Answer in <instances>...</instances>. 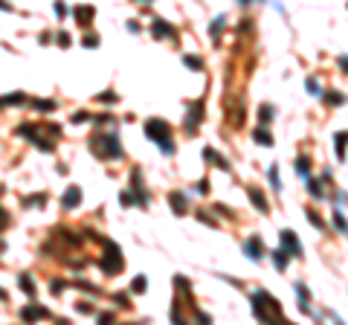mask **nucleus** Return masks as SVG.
<instances>
[{
  "label": "nucleus",
  "mask_w": 348,
  "mask_h": 325,
  "mask_svg": "<svg viewBox=\"0 0 348 325\" xmlns=\"http://www.w3.org/2000/svg\"><path fill=\"white\" fill-rule=\"evenodd\" d=\"M253 314L258 323H285V314H282V305L273 293L267 291H253Z\"/></svg>",
  "instance_id": "obj_1"
},
{
  "label": "nucleus",
  "mask_w": 348,
  "mask_h": 325,
  "mask_svg": "<svg viewBox=\"0 0 348 325\" xmlns=\"http://www.w3.org/2000/svg\"><path fill=\"white\" fill-rule=\"evenodd\" d=\"M145 134H148L151 142H157L162 154H174V151H177V145H174V139H171V125H168L165 119H148V122H145Z\"/></svg>",
  "instance_id": "obj_2"
},
{
  "label": "nucleus",
  "mask_w": 348,
  "mask_h": 325,
  "mask_svg": "<svg viewBox=\"0 0 348 325\" xmlns=\"http://www.w3.org/2000/svg\"><path fill=\"white\" fill-rule=\"evenodd\" d=\"M90 148L102 160H119L122 157V145H119V136L116 134H96L90 139Z\"/></svg>",
  "instance_id": "obj_3"
},
{
  "label": "nucleus",
  "mask_w": 348,
  "mask_h": 325,
  "mask_svg": "<svg viewBox=\"0 0 348 325\" xmlns=\"http://www.w3.org/2000/svg\"><path fill=\"white\" fill-rule=\"evenodd\" d=\"M105 256H102V270H105V276H113V273H119L122 270V253H119V247L113 244V241H105Z\"/></svg>",
  "instance_id": "obj_4"
},
{
  "label": "nucleus",
  "mask_w": 348,
  "mask_h": 325,
  "mask_svg": "<svg viewBox=\"0 0 348 325\" xmlns=\"http://www.w3.org/2000/svg\"><path fill=\"white\" fill-rule=\"evenodd\" d=\"M282 250H285L287 256H293V259H302V256H305V250H302L296 232H290V229H282Z\"/></svg>",
  "instance_id": "obj_5"
},
{
  "label": "nucleus",
  "mask_w": 348,
  "mask_h": 325,
  "mask_svg": "<svg viewBox=\"0 0 348 325\" xmlns=\"http://www.w3.org/2000/svg\"><path fill=\"white\" fill-rule=\"evenodd\" d=\"M131 189H134V197H136V206H145L148 203V192L142 186V171L139 168H134V174H131Z\"/></svg>",
  "instance_id": "obj_6"
},
{
  "label": "nucleus",
  "mask_w": 348,
  "mask_h": 325,
  "mask_svg": "<svg viewBox=\"0 0 348 325\" xmlns=\"http://www.w3.org/2000/svg\"><path fill=\"white\" fill-rule=\"evenodd\" d=\"M244 253H247V259H250V261H261V259H264L261 235H250V238L244 241Z\"/></svg>",
  "instance_id": "obj_7"
},
{
  "label": "nucleus",
  "mask_w": 348,
  "mask_h": 325,
  "mask_svg": "<svg viewBox=\"0 0 348 325\" xmlns=\"http://www.w3.org/2000/svg\"><path fill=\"white\" fill-rule=\"evenodd\" d=\"M151 35H154V38H160V41H162V38H177V29H174L168 21L154 18V21H151Z\"/></svg>",
  "instance_id": "obj_8"
},
{
  "label": "nucleus",
  "mask_w": 348,
  "mask_h": 325,
  "mask_svg": "<svg viewBox=\"0 0 348 325\" xmlns=\"http://www.w3.org/2000/svg\"><path fill=\"white\" fill-rule=\"evenodd\" d=\"M200 122H203V102H194L189 108V116H186V134H194Z\"/></svg>",
  "instance_id": "obj_9"
},
{
  "label": "nucleus",
  "mask_w": 348,
  "mask_h": 325,
  "mask_svg": "<svg viewBox=\"0 0 348 325\" xmlns=\"http://www.w3.org/2000/svg\"><path fill=\"white\" fill-rule=\"evenodd\" d=\"M18 134H27V139L29 142H35L41 151H53V142H47V139H41V134H38V128H32V125H21L18 128Z\"/></svg>",
  "instance_id": "obj_10"
},
{
  "label": "nucleus",
  "mask_w": 348,
  "mask_h": 325,
  "mask_svg": "<svg viewBox=\"0 0 348 325\" xmlns=\"http://www.w3.org/2000/svg\"><path fill=\"white\" fill-rule=\"evenodd\" d=\"M73 18H76L79 27H90L93 18H96V9L93 6H76V9H73Z\"/></svg>",
  "instance_id": "obj_11"
},
{
  "label": "nucleus",
  "mask_w": 348,
  "mask_h": 325,
  "mask_svg": "<svg viewBox=\"0 0 348 325\" xmlns=\"http://www.w3.org/2000/svg\"><path fill=\"white\" fill-rule=\"evenodd\" d=\"M334 151H337V162H346V154H348V131H337V134H334Z\"/></svg>",
  "instance_id": "obj_12"
},
{
  "label": "nucleus",
  "mask_w": 348,
  "mask_h": 325,
  "mask_svg": "<svg viewBox=\"0 0 348 325\" xmlns=\"http://www.w3.org/2000/svg\"><path fill=\"white\" fill-rule=\"evenodd\" d=\"M247 195H250V200H253V206L258 212H270V203H267V197H264V192L258 186H247Z\"/></svg>",
  "instance_id": "obj_13"
},
{
  "label": "nucleus",
  "mask_w": 348,
  "mask_h": 325,
  "mask_svg": "<svg viewBox=\"0 0 348 325\" xmlns=\"http://www.w3.org/2000/svg\"><path fill=\"white\" fill-rule=\"evenodd\" d=\"M168 206H171V212L174 215H186V209H189V200L183 192H171L168 195Z\"/></svg>",
  "instance_id": "obj_14"
},
{
  "label": "nucleus",
  "mask_w": 348,
  "mask_h": 325,
  "mask_svg": "<svg viewBox=\"0 0 348 325\" xmlns=\"http://www.w3.org/2000/svg\"><path fill=\"white\" fill-rule=\"evenodd\" d=\"M41 317H50V311H47V308H41V305H35V302H32V305H27V308L21 311V320H24V323L41 320Z\"/></svg>",
  "instance_id": "obj_15"
},
{
  "label": "nucleus",
  "mask_w": 348,
  "mask_h": 325,
  "mask_svg": "<svg viewBox=\"0 0 348 325\" xmlns=\"http://www.w3.org/2000/svg\"><path fill=\"white\" fill-rule=\"evenodd\" d=\"M79 203H81V189H79V186H70L61 197V206L64 209H76Z\"/></svg>",
  "instance_id": "obj_16"
},
{
  "label": "nucleus",
  "mask_w": 348,
  "mask_h": 325,
  "mask_svg": "<svg viewBox=\"0 0 348 325\" xmlns=\"http://www.w3.org/2000/svg\"><path fill=\"white\" fill-rule=\"evenodd\" d=\"M296 288V293H299V308H302V314H308V317H314V311H311V293H308V288H305V282H296L293 285Z\"/></svg>",
  "instance_id": "obj_17"
},
{
  "label": "nucleus",
  "mask_w": 348,
  "mask_h": 325,
  "mask_svg": "<svg viewBox=\"0 0 348 325\" xmlns=\"http://www.w3.org/2000/svg\"><path fill=\"white\" fill-rule=\"evenodd\" d=\"M203 157H206V162L218 165V168H223V171H229V168H232V165L226 162V157H223V154H218L215 148H203Z\"/></svg>",
  "instance_id": "obj_18"
},
{
  "label": "nucleus",
  "mask_w": 348,
  "mask_h": 325,
  "mask_svg": "<svg viewBox=\"0 0 348 325\" xmlns=\"http://www.w3.org/2000/svg\"><path fill=\"white\" fill-rule=\"evenodd\" d=\"M183 64L189 67V70H194V73H200V70H203V58L194 55V53H186V55H183Z\"/></svg>",
  "instance_id": "obj_19"
},
{
  "label": "nucleus",
  "mask_w": 348,
  "mask_h": 325,
  "mask_svg": "<svg viewBox=\"0 0 348 325\" xmlns=\"http://www.w3.org/2000/svg\"><path fill=\"white\" fill-rule=\"evenodd\" d=\"M253 139L258 142V145H267V148L273 145V136H270V131H267V128H255L253 131Z\"/></svg>",
  "instance_id": "obj_20"
},
{
  "label": "nucleus",
  "mask_w": 348,
  "mask_h": 325,
  "mask_svg": "<svg viewBox=\"0 0 348 325\" xmlns=\"http://www.w3.org/2000/svg\"><path fill=\"white\" fill-rule=\"evenodd\" d=\"M270 256H273V264H276V270H285V267H287V259H290V256H287L282 247H279V250H273Z\"/></svg>",
  "instance_id": "obj_21"
},
{
  "label": "nucleus",
  "mask_w": 348,
  "mask_h": 325,
  "mask_svg": "<svg viewBox=\"0 0 348 325\" xmlns=\"http://www.w3.org/2000/svg\"><path fill=\"white\" fill-rule=\"evenodd\" d=\"M223 27H226V18H223V15H218V18L212 21V27H209V35H212V41H218V35L223 32Z\"/></svg>",
  "instance_id": "obj_22"
},
{
  "label": "nucleus",
  "mask_w": 348,
  "mask_h": 325,
  "mask_svg": "<svg viewBox=\"0 0 348 325\" xmlns=\"http://www.w3.org/2000/svg\"><path fill=\"white\" fill-rule=\"evenodd\" d=\"M334 227H337V232L348 235V221H346V215H343L340 209H334Z\"/></svg>",
  "instance_id": "obj_23"
},
{
  "label": "nucleus",
  "mask_w": 348,
  "mask_h": 325,
  "mask_svg": "<svg viewBox=\"0 0 348 325\" xmlns=\"http://www.w3.org/2000/svg\"><path fill=\"white\" fill-rule=\"evenodd\" d=\"M305 180H308V192H311V195H314V197H325V189L319 186V180H317V177H311V174H308Z\"/></svg>",
  "instance_id": "obj_24"
},
{
  "label": "nucleus",
  "mask_w": 348,
  "mask_h": 325,
  "mask_svg": "<svg viewBox=\"0 0 348 325\" xmlns=\"http://www.w3.org/2000/svg\"><path fill=\"white\" fill-rule=\"evenodd\" d=\"M18 282H21V288H24V293L35 299V282L29 279V273H21V279H18Z\"/></svg>",
  "instance_id": "obj_25"
},
{
  "label": "nucleus",
  "mask_w": 348,
  "mask_h": 325,
  "mask_svg": "<svg viewBox=\"0 0 348 325\" xmlns=\"http://www.w3.org/2000/svg\"><path fill=\"white\" fill-rule=\"evenodd\" d=\"M270 186H273V192H282V180H279V165L276 162L270 165Z\"/></svg>",
  "instance_id": "obj_26"
},
{
  "label": "nucleus",
  "mask_w": 348,
  "mask_h": 325,
  "mask_svg": "<svg viewBox=\"0 0 348 325\" xmlns=\"http://www.w3.org/2000/svg\"><path fill=\"white\" fill-rule=\"evenodd\" d=\"M305 87H308V93H311V96H322V87H319V81L314 79V76H308V79H305Z\"/></svg>",
  "instance_id": "obj_27"
},
{
  "label": "nucleus",
  "mask_w": 348,
  "mask_h": 325,
  "mask_svg": "<svg viewBox=\"0 0 348 325\" xmlns=\"http://www.w3.org/2000/svg\"><path fill=\"white\" fill-rule=\"evenodd\" d=\"M296 171H299V174H302V177H308V174H311V160H308V157H305V154H302V157H299V160H296Z\"/></svg>",
  "instance_id": "obj_28"
},
{
  "label": "nucleus",
  "mask_w": 348,
  "mask_h": 325,
  "mask_svg": "<svg viewBox=\"0 0 348 325\" xmlns=\"http://www.w3.org/2000/svg\"><path fill=\"white\" fill-rule=\"evenodd\" d=\"M145 288H148V279H145V276H136L134 285H131V291H134V293H142Z\"/></svg>",
  "instance_id": "obj_29"
},
{
  "label": "nucleus",
  "mask_w": 348,
  "mask_h": 325,
  "mask_svg": "<svg viewBox=\"0 0 348 325\" xmlns=\"http://www.w3.org/2000/svg\"><path fill=\"white\" fill-rule=\"evenodd\" d=\"M305 215H308V221H311V224H314V227H317V229H325V221L319 218V215H317V212H314V209H308Z\"/></svg>",
  "instance_id": "obj_30"
},
{
  "label": "nucleus",
  "mask_w": 348,
  "mask_h": 325,
  "mask_svg": "<svg viewBox=\"0 0 348 325\" xmlns=\"http://www.w3.org/2000/svg\"><path fill=\"white\" fill-rule=\"evenodd\" d=\"M38 110H55V102H50V99H38V102H32Z\"/></svg>",
  "instance_id": "obj_31"
},
{
  "label": "nucleus",
  "mask_w": 348,
  "mask_h": 325,
  "mask_svg": "<svg viewBox=\"0 0 348 325\" xmlns=\"http://www.w3.org/2000/svg\"><path fill=\"white\" fill-rule=\"evenodd\" d=\"M81 44H84V47H87V50H96V47H99V35H84V38H81Z\"/></svg>",
  "instance_id": "obj_32"
},
{
  "label": "nucleus",
  "mask_w": 348,
  "mask_h": 325,
  "mask_svg": "<svg viewBox=\"0 0 348 325\" xmlns=\"http://www.w3.org/2000/svg\"><path fill=\"white\" fill-rule=\"evenodd\" d=\"M258 113H261V122H264V125L273 119V108H270V105H261V110H258Z\"/></svg>",
  "instance_id": "obj_33"
},
{
  "label": "nucleus",
  "mask_w": 348,
  "mask_h": 325,
  "mask_svg": "<svg viewBox=\"0 0 348 325\" xmlns=\"http://www.w3.org/2000/svg\"><path fill=\"white\" fill-rule=\"evenodd\" d=\"M325 102H328V105H343L346 96H343V93H325Z\"/></svg>",
  "instance_id": "obj_34"
},
{
  "label": "nucleus",
  "mask_w": 348,
  "mask_h": 325,
  "mask_svg": "<svg viewBox=\"0 0 348 325\" xmlns=\"http://www.w3.org/2000/svg\"><path fill=\"white\" fill-rule=\"evenodd\" d=\"M119 200H122V206H134V203H136V197H134V192H122V195H119Z\"/></svg>",
  "instance_id": "obj_35"
},
{
  "label": "nucleus",
  "mask_w": 348,
  "mask_h": 325,
  "mask_svg": "<svg viewBox=\"0 0 348 325\" xmlns=\"http://www.w3.org/2000/svg\"><path fill=\"white\" fill-rule=\"evenodd\" d=\"M55 44H58L61 50H67V47H70V35H67V32H58V35H55Z\"/></svg>",
  "instance_id": "obj_36"
},
{
  "label": "nucleus",
  "mask_w": 348,
  "mask_h": 325,
  "mask_svg": "<svg viewBox=\"0 0 348 325\" xmlns=\"http://www.w3.org/2000/svg\"><path fill=\"white\" fill-rule=\"evenodd\" d=\"M87 119H90L87 110H76V113H73V122H87Z\"/></svg>",
  "instance_id": "obj_37"
},
{
  "label": "nucleus",
  "mask_w": 348,
  "mask_h": 325,
  "mask_svg": "<svg viewBox=\"0 0 348 325\" xmlns=\"http://www.w3.org/2000/svg\"><path fill=\"white\" fill-rule=\"evenodd\" d=\"M194 192H197V195H206V192H209V180L203 177V180H200V183L194 186Z\"/></svg>",
  "instance_id": "obj_38"
},
{
  "label": "nucleus",
  "mask_w": 348,
  "mask_h": 325,
  "mask_svg": "<svg viewBox=\"0 0 348 325\" xmlns=\"http://www.w3.org/2000/svg\"><path fill=\"white\" fill-rule=\"evenodd\" d=\"M55 15H58V18H67V6H64L61 0H55Z\"/></svg>",
  "instance_id": "obj_39"
},
{
  "label": "nucleus",
  "mask_w": 348,
  "mask_h": 325,
  "mask_svg": "<svg viewBox=\"0 0 348 325\" xmlns=\"http://www.w3.org/2000/svg\"><path fill=\"white\" fill-rule=\"evenodd\" d=\"M24 203H27V206H32V203H38V206H41V203H47V197H44V195H38V197H27Z\"/></svg>",
  "instance_id": "obj_40"
},
{
  "label": "nucleus",
  "mask_w": 348,
  "mask_h": 325,
  "mask_svg": "<svg viewBox=\"0 0 348 325\" xmlns=\"http://www.w3.org/2000/svg\"><path fill=\"white\" fill-rule=\"evenodd\" d=\"M197 218H200V221H206L209 227H215V218H212V215H206V212H197Z\"/></svg>",
  "instance_id": "obj_41"
},
{
  "label": "nucleus",
  "mask_w": 348,
  "mask_h": 325,
  "mask_svg": "<svg viewBox=\"0 0 348 325\" xmlns=\"http://www.w3.org/2000/svg\"><path fill=\"white\" fill-rule=\"evenodd\" d=\"M76 308H79V311H81V314H90V311H93V308H90V302H79V305H76Z\"/></svg>",
  "instance_id": "obj_42"
},
{
  "label": "nucleus",
  "mask_w": 348,
  "mask_h": 325,
  "mask_svg": "<svg viewBox=\"0 0 348 325\" xmlns=\"http://www.w3.org/2000/svg\"><path fill=\"white\" fill-rule=\"evenodd\" d=\"M50 291H53V293H61L64 291V282H58V279H55V282L50 285Z\"/></svg>",
  "instance_id": "obj_43"
},
{
  "label": "nucleus",
  "mask_w": 348,
  "mask_h": 325,
  "mask_svg": "<svg viewBox=\"0 0 348 325\" xmlns=\"http://www.w3.org/2000/svg\"><path fill=\"white\" fill-rule=\"evenodd\" d=\"M337 64L343 67V73H348V55H340V58H337Z\"/></svg>",
  "instance_id": "obj_44"
},
{
  "label": "nucleus",
  "mask_w": 348,
  "mask_h": 325,
  "mask_svg": "<svg viewBox=\"0 0 348 325\" xmlns=\"http://www.w3.org/2000/svg\"><path fill=\"white\" fill-rule=\"evenodd\" d=\"M99 102H116L113 93H99Z\"/></svg>",
  "instance_id": "obj_45"
},
{
  "label": "nucleus",
  "mask_w": 348,
  "mask_h": 325,
  "mask_svg": "<svg viewBox=\"0 0 348 325\" xmlns=\"http://www.w3.org/2000/svg\"><path fill=\"white\" fill-rule=\"evenodd\" d=\"M116 302H119V305H128V293H116Z\"/></svg>",
  "instance_id": "obj_46"
},
{
  "label": "nucleus",
  "mask_w": 348,
  "mask_h": 325,
  "mask_svg": "<svg viewBox=\"0 0 348 325\" xmlns=\"http://www.w3.org/2000/svg\"><path fill=\"white\" fill-rule=\"evenodd\" d=\"M241 6H250V3H258V0H238Z\"/></svg>",
  "instance_id": "obj_47"
},
{
  "label": "nucleus",
  "mask_w": 348,
  "mask_h": 325,
  "mask_svg": "<svg viewBox=\"0 0 348 325\" xmlns=\"http://www.w3.org/2000/svg\"><path fill=\"white\" fill-rule=\"evenodd\" d=\"M0 299H6V291H3V288H0Z\"/></svg>",
  "instance_id": "obj_48"
},
{
  "label": "nucleus",
  "mask_w": 348,
  "mask_h": 325,
  "mask_svg": "<svg viewBox=\"0 0 348 325\" xmlns=\"http://www.w3.org/2000/svg\"><path fill=\"white\" fill-rule=\"evenodd\" d=\"M139 3H151V0H139Z\"/></svg>",
  "instance_id": "obj_49"
}]
</instances>
